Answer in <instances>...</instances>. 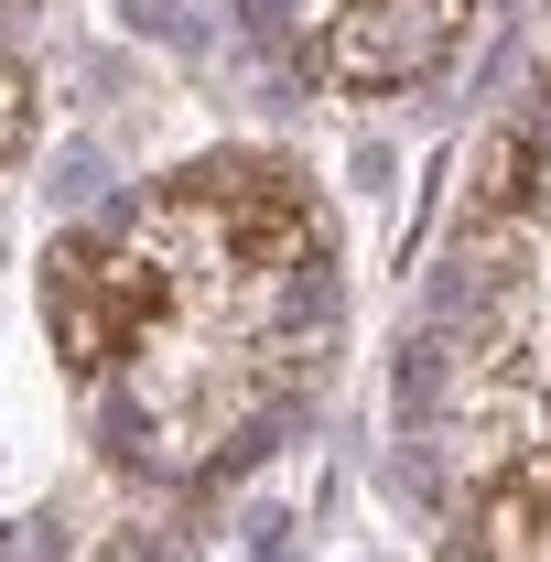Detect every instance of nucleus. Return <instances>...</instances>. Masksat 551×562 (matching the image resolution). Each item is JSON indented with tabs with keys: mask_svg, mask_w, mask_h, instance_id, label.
Wrapping results in <instances>:
<instances>
[{
	"mask_svg": "<svg viewBox=\"0 0 551 562\" xmlns=\"http://www.w3.org/2000/svg\"><path fill=\"white\" fill-rule=\"evenodd\" d=\"M162 216L195 227L227 271L249 281H292V271H325V216H314V184L271 162V151H216L195 173L162 184Z\"/></svg>",
	"mask_w": 551,
	"mask_h": 562,
	"instance_id": "nucleus-1",
	"label": "nucleus"
},
{
	"mask_svg": "<svg viewBox=\"0 0 551 562\" xmlns=\"http://www.w3.org/2000/svg\"><path fill=\"white\" fill-rule=\"evenodd\" d=\"M173 314V260L151 238H55L44 249V336L66 357V379H109L120 357Z\"/></svg>",
	"mask_w": 551,
	"mask_h": 562,
	"instance_id": "nucleus-2",
	"label": "nucleus"
},
{
	"mask_svg": "<svg viewBox=\"0 0 551 562\" xmlns=\"http://www.w3.org/2000/svg\"><path fill=\"white\" fill-rule=\"evenodd\" d=\"M465 33H476V0H346L325 22V87H346V98L421 87L465 55Z\"/></svg>",
	"mask_w": 551,
	"mask_h": 562,
	"instance_id": "nucleus-3",
	"label": "nucleus"
},
{
	"mask_svg": "<svg viewBox=\"0 0 551 562\" xmlns=\"http://www.w3.org/2000/svg\"><path fill=\"white\" fill-rule=\"evenodd\" d=\"M465 562H551V454H519L465 508Z\"/></svg>",
	"mask_w": 551,
	"mask_h": 562,
	"instance_id": "nucleus-4",
	"label": "nucleus"
},
{
	"mask_svg": "<svg viewBox=\"0 0 551 562\" xmlns=\"http://www.w3.org/2000/svg\"><path fill=\"white\" fill-rule=\"evenodd\" d=\"M519 195H530V140L519 131H486V151H476V195H465V216H519Z\"/></svg>",
	"mask_w": 551,
	"mask_h": 562,
	"instance_id": "nucleus-5",
	"label": "nucleus"
},
{
	"mask_svg": "<svg viewBox=\"0 0 551 562\" xmlns=\"http://www.w3.org/2000/svg\"><path fill=\"white\" fill-rule=\"evenodd\" d=\"M33 151V76L22 66H0V173Z\"/></svg>",
	"mask_w": 551,
	"mask_h": 562,
	"instance_id": "nucleus-6",
	"label": "nucleus"
}]
</instances>
